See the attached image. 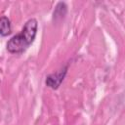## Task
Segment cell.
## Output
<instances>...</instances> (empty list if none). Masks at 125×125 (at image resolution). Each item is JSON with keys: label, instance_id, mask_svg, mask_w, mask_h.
Segmentation results:
<instances>
[{"label": "cell", "instance_id": "obj_2", "mask_svg": "<svg viewBox=\"0 0 125 125\" xmlns=\"http://www.w3.org/2000/svg\"><path fill=\"white\" fill-rule=\"evenodd\" d=\"M66 72H67V65L61 68L60 70H58L56 73H53V74H50L47 76L46 78V85L52 89H58L60 87V85L62 84V80L64 79L65 75H66Z\"/></svg>", "mask_w": 125, "mask_h": 125}, {"label": "cell", "instance_id": "obj_4", "mask_svg": "<svg viewBox=\"0 0 125 125\" xmlns=\"http://www.w3.org/2000/svg\"><path fill=\"white\" fill-rule=\"evenodd\" d=\"M66 14V5L62 2L58 3L55 11H54V20H62Z\"/></svg>", "mask_w": 125, "mask_h": 125}, {"label": "cell", "instance_id": "obj_3", "mask_svg": "<svg viewBox=\"0 0 125 125\" xmlns=\"http://www.w3.org/2000/svg\"><path fill=\"white\" fill-rule=\"evenodd\" d=\"M12 32V25L11 21L7 17H1L0 18V35L3 37H6L10 35Z\"/></svg>", "mask_w": 125, "mask_h": 125}, {"label": "cell", "instance_id": "obj_1", "mask_svg": "<svg viewBox=\"0 0 125 125\" xmlns=\"http://www.w3.org/2000/svg\"><path fill=\"white\" fill-rule=\"evenodd\" d=\"M38 22L35 19H29L21 33L13 36L7 42V50L11 54H21L23 53L34 41L37 33Z\"/></svg>", "mask_w": 125, "mask_h": 125}]
</instances>
